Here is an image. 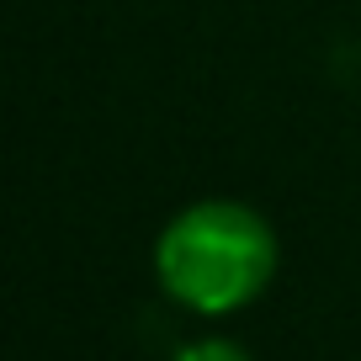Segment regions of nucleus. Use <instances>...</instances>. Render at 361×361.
<instances>
[{"label":"nucleus","instance_id":"f257e3e1","mask_svg":"<svg viewBox=\"0 0 361 361\" xmlns=\"http://www.w3.org/2000/svg\"><path fill=\"white\" fill-rule=\"evenodd\" d=\"M276 276V228L239 197L186 202L154 239V282L186 314L224 319Z\"/></svg>","mask_w":361,"mask_h":361},{"label":"nucleus","instance_id":"f03ea898","mask_svg":"<svg viewBox=\"0 0 361 361\" xmlns=\"http://www.w3.org/2000/svg\"><path fill=\"white\" fill-rule=\"evenodd\" d=\"M170 361H255V356L228 335H202V340H186Z\"/></svg>","mask_w":361,"mask_h":361}]
</instances>
